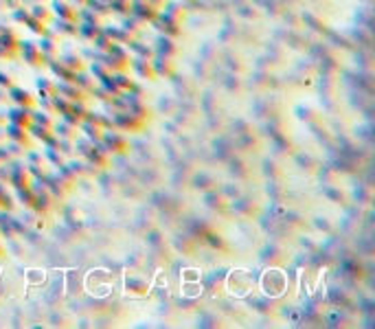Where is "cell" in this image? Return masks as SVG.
Wrapping results in <instances>:
<instances>
[{
	"instance_id": "cell-34",
	"label": "cell",
	"mask_w": 375,
	"mask_h": 329,
	"mask_svg": "<svg viewBox=\"0 0 375 329\" xmlns=\"http://www.w3.org/2000/svg\"><path fill=\"white\" fill-rule=\"evenodd\" d=\"M68 112L75 117L79 123L86 119V114L90 112V105H88V101H70V108H68Z\"/></svg>"
},
{
	"instance_id": "cell-49",
	"label": "cell",
	"mask_w": 375,
	"mask_h": 329,
	"mask_svg": "<svg viewBox=\"0 0 375 329\" xmlns=\"http://www.w3.org/2000/svg\"><path fill=\"white\" fill-rule=\"evenodd\" d=\"M149 3H152L154 7H158V9H162V5H165L167 0H149Z\"/></svg>"
},
{
	"instance_id": "cell-33",
	"label": "cell",
	"mask_w": 375,
	"mask_h": 329,
	"mask_svg": "<svg viewBox=\"0 0 375 329\" xmlns=\"http://www.w3.org/2000/svg\"><path fill=\"white\" fill-rule=\"evenodd\" d=\"M44 158H46V162H51L55 169L66 164V156L57 150V147H46V156H44Z\"/></svg>"
},
{
	"instance_id": "cell-17",
	"label": "cell",
	"mask_w": 375,
	"mask_h": 329,
	"mask_svg": "<svg viewBox=\"0 0 375 329\" xmlns=\"http://www.w3.org/2000/svg\"><path fill=\"white\" fill-rule=\"evenodd\" d=\"M84 160H88V162H90V164H95V167H97V169H103V167H108V162H110V156H108V154H105V152L101 150V147H99V145H97V143H95V145L90 147V150H88V152H86V156H84Z\"/></svg>"
},
{
	"instance_id": "cell-14",
	"label": "cell",
	"mask_w": 375,
	"mask_h": 329,
	"mask_svg": "<svg viewBox=\"0 0 375 329\" xmlns=\"http://www.w3.org/2000/svg\"><path fill=\"white\" fill-rule=\"evenodd\" d=\"M48 27L55 35H79V22L75 20H62V18H53L48 22Z\"/></svg>"
},
{
	"instance_id": "cell-25",
	"label": "cell",
	"mask_w": 375,
	"mask_h": 329,
	"mask_svg": "<svg viewBox=\"0 0 375 329\" xmlns=\"http://www.w3.org/2000/svg\"><path fill=\"white\" fill-rule=\"evenodd\" d=\"M112 79H114V84L119 86L121 93H129V90H132V86H134V79L129 77L127 70H117V72H112Z\"/></svg>"
},
{
	"instance_id": "cell-27",
	"label": "cell",
	"mask_w": 375,
	"mask_h": 329,
	"mask_svg": "<svg viewBox=\"0 0 375 329\" xmlns=\"http://www.w3.org/2000/svg\"><path fill=\"white\" fill-rule=\"evenodd\" d=\"M75 84H77L79 88H84L86 93L90 95V90H92L97 84H99V81H97V79H95V77H92L88 70H79L77 75H75Z\"/></svg>"
},
{
	"instance_id": "cell-16",
	"label": "cell",
	"mask_w": 375,
	"mask_h": 329,
	"mask_svg": "<svg viewBox=\"0 0 375 329\" xmlns=\"http://www.w3.org/2000/svg\"><path fill=\"white\" fill-rule=\"evenodd\" d=\"M147 290H149V285H147V281H145V279H141V277H129V279H125V292L129 296H134V299H143V296L147 294Z\"/></svg>"
},
{
	"instance_id": "cell-7",
	"label": "cell",
	"mask_w": 375,
	"mask_h": 329,
	"mask_svg": "<svg viewBox=\"0 0 375 329\" xmlns=\"http://www.w3.org/2000/svg\"><path fill=\"white\" fill-rule=\"evenodd\" d=\"M158 11L160 9H158V7H154L149 0H132V9H129V13L136 15V18L141 22H145V24L156 18Z\"/></svg>"
},
{
	"instance_id": "cell-40",
	"label": "cell",
	"mask_w": 375,
	"mask_h": 329,
	"mask_svg": "<svg viewBox=\"0 0 375 329\" xmlns=\"http://www.w3.org/2000/svg\"><path fill=\"white\" fill-rule=\"evenodd\" d=\"M99 86H101V88H103V90H105V93H108L110 97H121V95H123V93H121V90H119V86L114 84L112 75H108L105 79H101V81H99Z\"/></svg>"
},
{
	"instance_id": "cell-44",
	"label": "cell",
	"mask_w": 375,
	"mask_h": 329,
	"mask_svg": "<svg viewBox=\"0 0 375 329\" xmlns=\"http://www.w3.org/2000/svg\"><path fill=\"white\" fill-rule=\"evenodd\" d=\"M27 279H29V283H42L44 281V272L42 270H27Z\"/></svg>"
},
{
	"instance_id": "cell-45",
	"label": "cell",
	"mask_w": 375,
	"mask_h": 329,
	"mask_svg": "<svg viewBox=\"0 0 375 329\" xmlns=\"http://www.w3.org/2000/svg\"><path fill=\"white\" fill-rule=\"evenodd\" d=\"M27 164H48V162H46V158H44L42 154L29 152V156H27Z\"/></svg>"
},
{
	"instance_id": "cell-28",
	"label": "cell",
	"mask_w": 375,
	"mask_h": 329,
	"mask_svg": "<svg viewBox=\"0 0 375 329\" xmlns=\"http://www.w3.org/2000/svg\"><path fill=\"white\" fill-rule=\"evenodd\" d=\"M86 70L90 72V75L97 79V81H101V79H105L108 75H112V70L108 68V66H105L103 62H99V60H95L90 66H86Z\"/></svg>"
},
{
	"instance_id": "cell-22",
	"label": "cell",
	"mask_w": 375,
	"mask_h": 329,
	"mask_svg": "<svg viewBox=\"0 0 375 329\" xmlns=\"http://www.w3.org/2000/svg\"><path fill=\"white\" fill-rule=\"evenodd\" d=\"M178 51V42L169 35H160L156 40V55H165V57H174Z\"/></svg>"
},
{
	"instance_id": "cell-1",
	"label": "cell",
	"mask_w": 375,
	"mask_h": 329,
	"mask_svg": "<svg viewBox=\"0 0 375 329\" xmlns=\"http://www.w3.org/2000/svg\"><path fill=\"white\" fill-rule=\"evenodd\" d=\"M129 53L125 51V46L123 44H117V42H112V46L108 48V51L103 53V57H101V62L108 66V68L112 70V72H117V70H127L129 68Z\"/></svg>"
},
{
	"instance_id": "cell-51",
	"label": "cell",
	"mask_w": 375,
	"mask_h": 329,
	"mask_svg": "<svg viewBox=\"0 0 375 329\" xmlns=\"http://www.w3.org/2000/svg\"><path fill=\"white\" fill-rule=\"evenodd\" d=\"M5 257V246H3V242H0V259Z\"/></svg>"
},
{
	"instance_id": "cell-48",
	"label": "cell",
	"mask_w": 375,
	"mask_h": 329,
	"mask_svg": "<svg viewBox=\"0 0 375 329\" xmlns=\"http://www.w3.org/2000/svg\"><path fill=\"white\" fill-rule=\"evenodd\" d=\"M9 97H7V88H0V103H7Z\"/></svg>"
},
{
	"instance_id": "cell-53",
	"label": "cell",
	"mask_w": 375,
	"mask_h": 329,
	"mask_svg": "<svg viewBox=\"0 0 375 329\" xmlns=\"http://www.w3.org/2000/svg\"><path fill=\"white\" fill-rule=\"evenodd\" d=\"M22 3H24V0H22Z\"/></svg>"
},
{
	"instance_id": "cell-54",
	"label": "cell",
	"mask_w": 375,
	"mask_h": 329,
	"mask_svg": "<svg viewBox=\"0 0 375 329\" xmlns=\"http://www.w3.org/2000/svg\"><path fill=\"white\" fill-rule=\"evenodd\" d=\"M180 3H182V0H180Z\"/></svg>"
},
{
	"instance_id": "cell-36",
	"label": "cell",
	"mask_w": 375,
	"mask_h": 329,
	"mask_svg": "<svg viewBox=\"0 0 375 329\" xmlns=\"http://www.w3.org/2000/svg\"><path fill=\"white\" fill-rule=\"evenodd\" d=\"M101 27L103 24H90V22H79V35L86 38V40H92L95 35L101 33Z\"/></svg>"
},
{
	"instance_id": "cell-23",
	"label": "cell",
	"mask_w": 375,
	"mask_h": 329,
	"mask_svg": "<svg viewBox=\"0 0 375 329\" xmlns=\"http://www.w3.org/2000/svg\"><path fill=\"white\" fill-rule=\"evenodd\" d=\"M129 64H132V68L136 70V75L141 77H147V79H154L156 75H154V68H152V60H147V57H134V60H129Z\"/></svg>"
},
{
	"instance_id": "cell-43",
	"label": "cell",
	"mask_w": 375,
	"mask_h": 329,
	"mask_svg": "<svg viewBox=\"0 0 375 329\" xmlns=\"http://www.w3.org/2000/svg\"><path fill=\"white\" fill-rule=\"evenodd\" d=\"M92 42H95V51H101V53H105V51H108V48L112 46V40L105 35V33H99V35H95Z\"/></svg>"
},
{
	"instance_id": "cell-19",
	"label": "cell",
	"mask_w": 375,
	"mask_h": 329,
	"mask_svg": "<svg viewBox=\"0 0 375 329\" xmlns=\"http://www.w3.org/2000/svg\"><path fill=\"white\" fill-rule=\"evenodd\" d=\"M46 64L51 66V72L57 77V81H70V84H75V75H77V72L70 70V68H66V66H64L60 60H57V57H55V60H48Z\"/></svg>"
},
{
	"instance_id": "cell-21",
	"label": "cell",
	"mask_w": 375,
	"mask_h": 329,
	"mask_svg": "<svg viewBox=\"0 0 375 329\" xmlns=\"http://www.w3.org/2000/svg\"><path fill=\"white\" fill-rule=\"evenodd\" d=\"M79 132H81L84 136L90 138L92 143H99L105 130L99 125V123H92V121H81V123H79Z\"/></svg>"
},
{
	"instance_id": "cell-3",
	"label": "cell",
	"mask_w": 375,
	"mask_h": 329,
	"mask_svg": "<svg viewBox=\"0 0 375 329\" xmlns=\"http://www.w3.org/2000/svg\"><path fill=\"white\" fill-rule=\"evenodd\" d=\"M18 55L31 68H40L46 64V57L38 48V42H31V40H18Z\"/></svg>"
},
{
	"instance_id": "cell-12",
	"label": "cell",
	"mask_w": 375,
	"mask_h": 329,
	"mask_svg": "<svg viewBox=\"0 0 375 329\" xmlns=\"http://www.w3.org/2000/svg\"><path fill=\"white\" fill-rule=\"evenodd\" d=\"M48 7H51L53 15H57V18L79 22V20H77V11H79V7H75L72 3H68V0H51V5H48Z\"/></svg>"
},
{
	"instance_id": "cell-26",
	"label": "cell",
	"mask_w": 375,
	"mask_h": 329,
	"mask_svg": "<svg viewBox=\"0 0 375 329\" xmlns=\"http://www.w3.org/2000/svg\"><path fill=\"white\" fill-rule=\"evenodd\" d=\"M15 200H18L24 209H31V204L35 200V191L31 187H18L15 189Z\"/></svg>"
},
{
	"instance_id": "cell-13",
	"label": "cell",
	"mask_w": 375,
	"mask_h": 329,
	"mask_svg": "<svg viewBox=\"0 0 375 329\" xmlns=\"http://www.w3.org/2000/svg\"><path fill=\"white\" fill-rule=\"evenodd\" d=\"M55 197L48 193V189H42V191H35V200L31 204V211L40 213V215H46V213H51L53 207H55Z\"/></svg>"
},
{
	"instance_id": "cell-41",
	"label": "cell",
	"mask_w": 375,
	"mask_h": 329,
	"mask_svg": "<svg viewBox=\"0 0 375 329\" xmlns=\"http://www.w3.org/2000/svg\"><path fill=\"white\" fill-rule=\"evenodd\" d=\"M29 15H31V11H29V7H24V3L20 7H15V9H11V18H13V22H18V24L27 22Z\"/></svg>"
},
{
	"instance_id": "cell-32",
	"label": "cell",
	"mask_w": 375,
	"mask_h": 329,
	"mask_svg": "<svg viewBox=\"0 0 375 329\" xmlns=\"http://www.w3.org/2000/svg\"><path fill=\"white\" fill-rule=\"evenodd\" d=\"M51 103H53V114H57V117H62V114H66L68 108H70V101L66 97H62L60 93H55L51 97Z\"/></svg>"
},
{
	"instance_id": "cell-42",
	"label": "cell",
	"mask_w": 375,
	"mask_h": 329,
	"mask_svg": "<svg viewBox=\"0 0 375 329\" xmlns=\"http://www.w3.org/2000/svg\"><path fill=\"white\" fill-rule=\"evenodd\" d=\"M5 147H7V152H9L11 158H22V156L29 152V147H24V145H20V143H13V141H7Z\"/></svg>"
},
{
	"instance_id": "cell-18",
	"label": "cell",
	"mask_w": 375,
	"mask_h": 329,
	"mask_svg": "<svg viewBox=\"0 0 375 329\" xmlns=\"http://www.w3.org/2000/svg\"><path fill=\"white\" fill-rule=\"evenodd\" d=\"M57 60H60L66 68H70V70H75V72H79V70H86V60H84V55H79V53H60L57 55Z\"/></svg>"
},
{
	"instance_id": "cell-38",
	"label": "cell",
	"mask_w": 375,
	"mask_h": 329,
	"mask_svg": "<svg viewBox=\"0 0 375 329\" xmlns=\"http://www.w3.org/2000/svg\"><path fill=\"white\" fill-rule=\"evenodd\" d=\"M33 123H38V125H44V127H53V114L51 112H46V110H35L33 108Z\"/></svg>"
},
{
	"instance_id": "cell-39",
	"label": "cell",
	"mask_w": 375,
	"mask_h": 329,
	"mask_svg": "<svg viewBox=\"0 0 375 329\" xmlns=\"http://www.w3.org/2000/svg\"><path fill=\"white\" fill-rule=\"evenodd\" d=\"M132 9V0H110V11L117 15H127Z\"/></svg>"
},
{
	"instance_id": "cell-8",
	"label": "cell",
	"mask_w": 375,
	"mask_h": 329,
	"mask_svg": "<svg viewBox=\"0 0 375 329\" xmlns=\"http://www.w3.org/2000/svg\"><path fill=\"white\" fill-rule=\"evenodd\" d=\"M51 29V27H48ZM38 48L42 51V55L48 60H55L57 55H60V38L55 35L53 31H48L46 35H40V42H38Z\"/></svg>"
},
{
	"instance_id": "cell-50",
	"label": "cell",
	"mask_w": 375,
	"mask_h": 329,
	"mask_svg": "<svg viewBox=\"0 0 375 329\" xmlns=\"http://www.w3.org/2000/svg\"><path fill=\"white\" fill-rule=\"evenodd\" d=\"M70 3H72V5H77V7H84V5H86V0H70Z\"/></svg>"
},
{
	"instance_id": "cell-47",
	"label": "cell",
	"mask_w": 375,
	"mask_h": 329,
	"mask_svg": "<svg viewBox=\"0 0 375 329\" xmlns=\"http://www.w3.org/2000/svg\"><path fill=\"white\" fill-rule=\"evenodd\" d=\"M3 125H7V110L0 108V127H3Z\"/></svg>"
},
{
	"instance_id": "cell-5",
	"label": "cell",
	"mask_w": 375,
	"mask_h": 329,
	"mask_svg": "<svg viewBox=\"0 0 375 329\" xmlns=\"http://www.w3.org/2000/svg\"><path fill=\"white\" fill-rule=\"evenodd\" d=\"M7 97H9V103L22 105V108H31V110H33L38 105V99H35L33 93H29V90H24L22 86H15V84L11 88H7Z\"/></svg>"
},
{
	"instance_id": "cell-29",
	"label": "cell",
	"mask_w": 375,
	"mask_h": 329,
	"mask_svg": "<svg viewBox=\"0 0 375 329\" xmlns=\"http://www.w3.org/2000/svg\"><path fill=\"white\" fill-rule=\"evenodd\" d=\"M29 11H31V15H33V18L42 20V22H51V20H53V11H51V7H48V5L35 3V5L31 7Z\"/></svg>"
},
{
	"instance_id": "cell-37",
	"label": "cell",
	"mask_w": 375,
	"mask_h": 329,
	"mask_svg": "<svg viewBox=\"0 0 375 329\" xmlns=\"http://www.w3.org/2000/svg\"><path fill=\"white\" fill-rule=\"evenodd\" d=\"M24 27L27 29H31L33 33H38V35H46L48 31V22H42V20H38V18H33V15H29V20L24 22Z\"/></svg>"
},
{
	"instance_id": "cell-20",
	"label": "cell",
	"mask_w": 375,
	"mask_h": 329,
	"mask_svg": "<svg viewBox=\"0 0 375 329\" xmlns=\"http://www.w3.org/2000/svg\"><path fill=\"white\" fill-rule=\"evenodd\" d=\"M62 119V117H60ZM53 132L60 138H75V136H79V125H75V123H70V121H66V119H62V121H57V123H53Z\"/></svg>"
},
{
	"instance_id": "cell-4",
	"label": "cell",
	"mask_w": 375,
	"mask_h": 329,
	"mask_svg": "<svg viewBox=\"0 0 375 329\" xmlns=\"http://www.w3.org/2000/svg\"><path fill=\"white\" fill-rule=\"evenodd\" d=\"M149 24H154L162 35H169V38H178L180 35V31H182V22L178 18H174V15H171L169 11H165V9L158 11V15Z\"/></svg>"
},
{
	"instance_id": "cell-30",
	"label": "cell",
	"mask_w": 375,
	"mask_h": 329,
	"mask_svg": "<svg viewBox=\"0 0 375 329\" xmlns=\"http://www.w3.org/2000/svg\"><path fill=\"white\" fill-rule=\"evenodd\" d=\"M143 27H145V22H141L136 18V15H132V13H127V15H123V22H121V29H125V31H129V33H141L143 31Z\"/></svg>"
},
{
	"instance_id": "cell-11",
	"label": "cell",
	"mask_w": 375,
	"mask_h": 329,
	"mask_svg": "<svg viewBox=\"0 0 375 329\" xmlns=\"http://www.w3.org/2000/svg\"><path fill=\"white\" fill-rule=\"evenodd\" d=\"M57 84V93L62 97H66L68 101H88V95L84 88H79L77 84H70V81H55Z\"/></svg>"
},
{
	"instance_id": "cell-6",
	"label": "cell",
	"mask_w": 375,
	"mask_h": 329,
	"mask_svg": "<svg viewBox=\"0 0 375 329\" xmlns=\"http://www.w3.org/2000/svg\"><path fill=\"white\" fill-rule=\"evenodd\" d=\"M33 110L31 108H22V105H9L7 108V123H13V125H20V127H27L33 123Z\"/></svg>"
},
{
	"instance_id": "cell-15",
	"label": "cell",
	"mask_w": 375,
	"mask_h": 329,
	"mask_svg": "<svg viewBox=\"0 0 375 329\" xmlns=\"http://www.w3.org/2000/svg\"><path fill=\"white\" fill-rule=\"evenodd\" d=\"M152 68H154V75L156 77H171L176 72L174 60H171V57H165V55H154L152 57Z\"/></svg>"
},
{
	"instance_id": "cell-31",
	"label": "cell",
	"mask_w": 375,
	"mask_h": 329,
	"mask_svg": "<svg viewBox=\"0 0 375 329\" xmlns=\"http://www.w3.org/2000/svg\"><path fill=\"white\" fill-rule=\"evenodd\" d=\"M35 84H38V90H40V97H53L57 93V84L48 77H38Z\"/></svg>"
},
{
	"instance_id": "cell-10",
	"label": "cell",
	"mask_w": 375,
	"mask_h": 329,
	"mask_svg": "<svg viewBox=\"0 0 375 329\" xmlns=\"http://www.w3.org/2000/svg\"><path fill=\"white\" fill-rule=\"evenodd\" d=\"M3 130H5L7 141L20 143V145H24V147H29V150H31V145H33V138H31V134H29V130H27V127L13 125V123H7V125H5Z\"/></svg>"
},
{
	"instance_id": "cell-52",
	"label": "cell",
	"mask_w": 375,
	"mask_h": 329,
	"mask_svg": "<svg viewBox=\"0 0 375 329\" xmlns=\"http://www.w3.org/2000/svg\"><path fill=\"white\" fill-rule=\"evenodd\" d=\"M35 3H46V0H35Z\"/></svg>"
},
{
	"instance_id": "cell-24",
	"label": "cell",
	"mask_w": 375,
	"mask_h": 329,
	"mask_svg": "<svg viewBox=\"0 0 375 329\" xmlns=\"http://www.w3.org/2000/svg\"><path fill=\"white\" fill-rule=\"evenodd\" d=\"M29 134H31V138H35L40 143H48V138H51L55 132H53V127H44V125H38V123H31Z\"/></svg>"
},
{
	"instance_id": "cell-9",
	"label": "cell",
	"mask_w": 375,
	"mask_h": 329,
	"mask_svg": "<svg viewBox=\"0 0 375 329\" xmlns=\"http://www.w3.org/2000/svg\"><path fill=\"white\" fill-rule=\"evenodd\" d=\"M143 125H145V123L138 121L134 114H129L127 110L114 112V127H117V130H123V132H138Z\"/></svg>"
},
{
	"instance_id": "cell-35",
	"label": "cell",
	"mask_w": 375,
	"mask_h": 329,
	"mask_svg": "<svg viewBox=\"0 0 375 329\" xmlns=\"http://www.w3.org/2000/svg\"><path fill=\"white\" fill-rule=\"evenodd\" d=\"M84 7L92 9L95 13H99L101 18H103V15H108V13H112V11H110V0H86Z\"/></svg>"
},
{
	"instance_id": "cell-46",
	"label": "cell",
	"mask_w": 375,
	"mask_h": 329,
	"mask_svg": "<svg viewBox=\"0 0 375 329\" xmlns=\"http://www.w3.org/2000/svg\"><path fill=\"white\" fill-rule=\"evenodd\" d=\"M13 86V77L0 70V88H11Z\"/></svg>"
},
{
	"instance_id": "cell-2",
	"label": "cell",
	"mask_w": 375,
	"mask_h": 329,
	"mask_svg": "<svg viewBox=\"0 0 375 329\" xmlns=\"http://www.w3.org/2000/svg\"><path fill=\"white\" fill-rule=\"evenodd\" d=\"M101 147V150L108 154V156H114V154H125L129 150V143L123 134H119V132H112V130H105L101 141L97 143Z\"/></svg>"
}]
</instances>
